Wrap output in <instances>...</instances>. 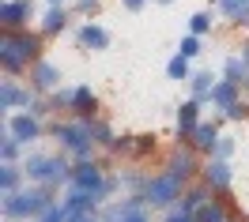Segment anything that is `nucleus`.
Segmentation results:
<instances>
[{
	"label": "nucleus",
	"mask_w": 249,
	"mask_h": 222,
	"mask_svg": "<svg viewBox=\"0 0 249 222\" xmlns=\"http://www.w3.org/2000/svg\"><path fill=\"white\" fill-rule=\"evenodd\" d=\"M42 31L46 34H57V31H64V8L61 4H53L46 16H42Z\"/></svg>",
	"instance_id": "obj_18"
},
{
	"label": "nucleus",
	"mask_w": 249,
	"mask_h": 222,
	"mask_svg": "<svg viewBox=\"0 0 249 222\" xmlns=\"http://www.w3.org/2000/svg\"><path fill=\"white\" fill-rule=\"evenodd\" d=\"M53 4H61V0H53Z\"/></svg>",
	"instance_id": "obj_37"
},
{
	"label": "nucleus",
	"mask_w": 249,
	"mask_h": 222,
	"mask_svg": "<svg viewBox=\"0 0 249 222\" xmlns=\"http://www.w3.org/2000/svg\"><path fill=\"white\" fill-rule=\"evenodd\" d=\"M189 31L193 34H208L212 31V12H196V16L189 19Z\"/></svg>",
	"instance_id": "obj_26"
},
{
	"label": "nucleus",
	"mask_w": 249,
	"mask_h": 222,
	"mask_svg": "<svg viewBox=\"0 0 249 222\" xmlns=\"http://www.w3.org/2000/svg\"><path fill=\"white\" fill-rule=\"evenodd\" d=\"M53 136H57V143H61V147L76 151V155H87V151H91V140H94V125H87V121H76V125H57V128H53Z\"/></svg>",
	"instance_id": "obj_5"
},
{
	"label": "nucleus",
	"mask_w": 249,
	"mask_h": 222,
	"mask_svg": "<svg viewBox=\"0 0 249 222\" xmlns=\"http://www.w3.org/2000/svg\"><path fill=\"white\" fill-rule=\"evenodd\" d=\"M212 91H215L212 72H196V76H193V98H208Z\"/></svg>",
	"instance_id": "obj_19"
},
{
	"label": "nucleus",
	"mask_w": 249,
	"mask_h": 222,
	"mask_svg": "<svg viewBox=\"0 0 249 222\" xmlns=\"http://www.w3.org/2000/svg\"><path fill=\"white\" fill-rule=\"evenodd\" d=\"M31 12H34L31 0H8L0 8V19H4V27H19L23 19H31Z\"/></svg>",
	"instance_id": "obj_10"
},
{
	"label": "nucleus",
	"mask_w": 249,
	"mask_h": 222,
	"mask_svg": "<svg viewBox=\"0 0 249 222\" xmlns=\"http://www.w3.org/2000/svg\"><path fill=\"white\" fill-rule=\"evenodd\" d=\"M178 192H181V177L166 170V174L143 181V204H151V207H174Z\"/></svg>",
	"instance_id": "obj_3"
},
{
	"label": "nucleus",
	"mask_w": 249,
	"mask_h": 222,
	"mask_svg": "<svg viewBox=\"0 0 249 222\" xmlns=\"http://www.w3.org/2000/svg\"><path fill=\"white\" fill-rule=\"evenodd\" d=\"M19 185V170H16V162H4V170H0V189H4V196H12Z\"/></svg>",
	"instance_id": "obj_22"
},
{
	"label": "nucleus",
	"mask_w": 249,
	"mask_h": 222,
	"mask_svg": "<svg viewBox=\"0 0 249 222\" xmlns=\"http://www.w3.org/2000/svg\"><path fill=\"white\" fill-rule=\"evenodd\" d=\"M212 102H215L223 113H231V117H246V106H238V87H234V83H215Z\"/></svg>",
	"instance_id": "obj_7"
},
{
	"label": "nucleus",
	"mask_w": 249,
	"mask_h": 222,
	"mask_svg": "<svg viewBox=\"0 0 249 222\" xmlns=\"http://www.w3.org/2000/svg\"><path fill=\"white\" fill-rule=\"evenodd\" d=\"M34 57H38V42H34V38H23V34H8V38H0V64H4L12 76L23 72Z\"/></svg>",
	"instance_id": "obj_2"
},
{
	"label": "nucleus",
	"mask_w": 249,
	"mask_h": 222,
	"mask_svg": "<svg viewBox=\"0 0 249 222\" xmlns=\"http://www.w3.org/2000/svg\"><path fill=\"white\" fill-rule=\"evenodd\" d=\"M204 177H208V185H212V189L227 192V189H231V181H234L231 162H227V159H212V162H208V170H204Z\"/></svg>",
	"instance_id": "obj_8"
},
{
	"label": "nucleus",
	"mask_w": 249,
	"mask_h": 222,
	"mask_svg": "<svg viewBox=\"0 0 249 222\" xmlns=\"http://www.w3.org/2000/svg\"><path fill=\"white\" fill-rule=\"evenodd\" d=\"M94 140H102V143H117V140H113V132H109L106 125H94Z\"/></svg>",
	"instance_id": "obj_31"
},
{
	"label": "nucleus",
	"mask_w": 249,
	"mask_h": 222,
	"mask_svg": "<svg viewBox=\"0 0 249 222\" xmlns=\"http://www.w3.org/2000/svg\"><path fill=\"white\" fill-rule=\"evenodd\" d=\"M68 181H72V189L91 192L94 200L102 204V189H106V177L98 174V166H94V162H79L76 170H72V177H68Z\"/></svg>",
	"instance_id": "obj_6"
},
{
	"label": "nucleus",
	"mask_w": 249,
	"mask_h": 222,
	"mask_svg": "<svg viewBox=\"0 0 249 222\" xmlns=\"http://www.w3.org/2000/svg\"><path fill=\"white\" fill-rule=\"evenodd\" d=\"M193 136H196V147H204V151H212V147L219 143L215 125H196V132H193Z\"/></svg>",
	"instance_id": "obj_21"
},
{
	"label": "nucleus",
	"mask_w": 249,
	"mask_h": 222,
	"mask_svg": "<svg viewBox=\"0 0 249 222\" xmlns=\"http://www.w3.org/2000/svg\"><path fill=\"white\" fill-rule=\"evenodd\" d=\"M46 207H53V196H49V189H16L8 200H4V219H12V222L38 219Z\"/></svg>",
	"instance_id": "obj_1"
},
{
	"label": "nucleus",
	"mask_w": 249,
	"mask_h": 222,
	"mask_svg": "<svg viewBox=\"0 0 249 222\" xmlns=\"http://www.w3.org/2000/svg\"><path fill=\"white\" fill-rule=\"evenodd\" d=\"M27 177H34V181H42V185H61L64 177H72V170L64 166V159H53V155H34V159H27Z\"/></svg>",
	"instance_id": "obj_4"
},
{
	"label": "nucleus",
	"mask_w": 249,
	"mask_h": 222,
	"mask_svg": "<svg viewBox=\"0 0 249 222\" xmlns=\"http://www.w3.org/2000/svg\"><path fill=\"white\" fill-rule=\"evenodd\" d=\"M72 110H79V113L94 110V91L91 87H76V91H72Z\"/></svg>",
	"instance_id": "obj_20"
},
{
	"label": "nucleus",
	"mask_w": 249,
	"mask_h": 222,
	"mask_svg": "<svg viewBox=\"0 0 249 222\" xmlns=\"http://www.w3.org/2000/svg\"><path fill=\"white\" fill-rule=\"evenodd\" d=\"M79 46H87V49H106L109 46V34L102 31V27H79Z\"/></svg>",
	"instance_id": "obj_14"
},
{
	"label": "nucleus",
	"mask_w": 249,
	"mask_h": 222,
	"mask_svg": "<svg viewBox=\"0 0 249 222\" xmlns=\"http://www.w3.org/2000/svg\"><path fill=\"white\" fill-rule=\"evenodd\" d=\"M8 132H12L19 143H27V140H34V136H38L42 128H38V117H34V113H19V117H12Z\"/></svg>",
	"instance_id": "obj_9"
},
{
	"label": "nucleus",
	"mask_w": 249,
	"mask_h": 222,
	"mask_svg": "<svg viewBox=\"0 0 249 222\" xmlns=\"http://www.w3.org/2000/svg\"><path fill=\"white\" fill-rule=\"evenodd\" d=\"M68 222H98V219H91V211H83V215H72Z\"/></svg>",
	"instance_id": "obj_35"
},
{
	"label": "nucleus",
	"mask_w": 249,
	"mask_h": 222,
	"mask_svg": "<svg viewBox=\"0 0 249 222\" xmlns=\"http://www.w3.org/2000/svg\"><path fill=\"white\" fill-rule=\"evenodd\" d=\"M166 222H196V207H189V204H174L170 211H166Z\"/></svg>",
	"instance_id": "obj_23"
},
{
	"label": "nucleus",
	"mask_w": 249,
	"mask_h": 222,
	"mask_svg": "<svg viewBox=\"0 0 249 222\" xmlns=\"http://www.w3.org/2000/svg\"><path fill=\"white\" fill-rule=\"evenodd\" d=\"M57 79H61V72H57L49 61H38V64L31 68V83H34V87H42V91H46V87H53Z\"/></svg>",
	"instance_id": "obj_13"
},
{
	"label": "nucleus",
	"mask_w": 249,
	"mask_h": 222,
	"mask_svg": "<svg viewBox=\"0 0 249 222\" xmlns=\"http://www.w3.org/2000/svg\"><path fill=\"white\" fill-rule=\"evenodd\" d=\"M27 91H23V87H19L16 79H4L0 83V106H8V110H16V106H23V102H27Z\"/></svg>",
	"instance_id": "obj_12"
},
{
	"label": "nucleus",
	"mask_w": 249,
	"mask_h": 222,
	"mask_svg": "<svg viewBox=\"0 0 249 222\" xmlns=\"http://www.w3.org/2000/svg\"><path fill=\"white\" fill-rule=\"evenodd\" d=\"M16 151H19V140L8 132V136H4V151H0V155H4V162H16Z\"/></svg>",
	"instance_id": "obj_28"
},
{
	"label": "nucleus",
	"mask_w": 249,
	"mask_h": 222,
	"mask_svg": "<svg viewBox=\"0 0 249 222\" xmlns=\"http://www.w3.org/2000/svg\"><path fill=\"white\" fill-rule=\"evenodd\" d=\"M170 174H178L181 181H185V177L193 174V155H174V162H170Z\"/></svg>",
	"instance_id": "obj_25"
},
{
	"label": "nucleus",
	"mask_w": 249,
	"mask_h": 222,
	"mask_svg": "<svg viewBox=\"0 0 249 222\" xmlns=\"http://www.w3.org/2000/svg\"><path fill=\"white\" fill-rule=\"evenodd\" d=\"M155 4H174V0H155Z\"/></svg>",
	"instance_id": "obj_36"
},
{
	"label": "nucleus",
	"mask_w": 249,
	"mask_h": 222,
	"mask_svg": "<svg viewBox=\"0 0 249 222\" xmlns=\"http://www.w3.org/2000/svg\"><path fill=\"white\" fill-rule=\"evenodd\" d=\"M143 4H147V0H124V8H128V12H140Z\"/></svg>",
	"instance_id": "obj_33"
},
{
	"label": "nucleus",
	"mask_w": 249,
	"mask_h": 222,
	"mask_svg": "<svg viewBox=\"0 0 249 222\" xmlns=\"http://www.w3.org/2000/svg\"><path fill=\"white\" fill-rule=\"evenodd\" d=\"M200 102H204V98H189L185 106L178 110V132H181V136L196 132V125H200V121H196V113H200Z\"/></svg>",
	"instance_id": "obj_11"
},
{
	"label": "nucleus",
	"mask_w": 249,
	"mask_h": 222,
	"mask_svg": "<svg viewBox=\"0 0 249 222\" xmlns=\"http://www.w3.org/2000/svg\"><path fill=\"white\" fill-rule=\"evenodd\" d=\"M234 155V140H219L215 143V159H231Z\"/></svg>",
	"instance_id": "obj_30"
},
{
	"label": "nucleus",
	"mask_w": 249,
	"mask_h": 222,
	"mask_svg": "<svg viewBox=\"0 0 249 222\" xmlns=\"http://www.w3.org/2000/svg\"><path fill=\"white\" fill-rule=\"evenodd\" d=\"M227 79L231 83H249V53L246 57H227Z\"/></svg>",
	"instance_id": "obj_15"
},
{
	"label": "nucleus",
	"mask_w": 249,
	"mask_h": 222,
	"mask_svg": "<svg viewBox=\"0 0 249 222\" xmlns=\"http://www.w3.org/2000/svg\"><path fill=\"white\" fill-rule=\"evenodd\" d=\"M219 8L234 23H249V0H219Z\"/></svg>",
	"instance_id": "obj_16"
},
{
	"label": "nucleus",
	"mask_w": 249,
	"mask_h": 222,
	"mask_svg": "<svg viewBox=\"0 0 249 222\" xmlns=\"http://www.w3.org/2000/svg\"><path fill=\"white\" fill-rule=\"evenodd\" d=\"M196 53H200V34H193V38L181 42V57H196Z\"/></svg>",
	"instance_id": "obj_29"
},
{
	"label": "nucleus",
	"mask_w": 249,
	"mask_h": 222,
	"mask_svg": "<svg viewBox=\"0 0 249 222\" xmlns=\"http://www.w3.org/2000/svg\"><path fill=\"white\" fill-rule=\"evenodd\" d=\"M121 222H147V215H143V211H132V215H128V219H121Z\"/></svg>",
	"instance_id": "obj_34"
},
{
	"label": "nucleus",
	"mask_w": 249,
	"mask_h": 222,
	"mask_svg": "<svg viewBox=\"0 0 249 222\" xmlns=\"http://www.w3.org/2000/svg\"><path fill=\"white\" fill-rule=\"evenodd\" d=\"M79 4V12H94V8H98V0H76Z\"/></svg>",
	"instance_id": "obj_32"
},
{
	"label": "nucleus",
	"mask_w": 249,
	"mask_h": 222,
	"mask_svg": "<svg viewBox=\"0 0 249 222\" xmlns=\"http://www.w3.org/2000/svg\"><path fill=\"white\" fill-rule=\"evenodd\" d=\"M72 219V215H68V207H46V211H42V215H38V222H68Z\"/></svg>",
	"instance_id": "obj_27"
},
{
	"label": "nucleus",
	"mask_w": 249,
	"mask_h": 222,
	"mask_svg": "<svg viewBox=\"0 0 249 222\" xmlns=\"http://www.w3.org/2000/svg\"><path fill=\"white\" fill-rule=\"evenodd\" d=\"M196 222H227V211H223V204H215V200H204V204L196 207Z\"/></svg>",
	"instance_id": "obj_17"
},
{
	"label": "nucleus",
	"mask_w": 249,
	"mask_h": 222,
	"mask_svg": "<svg viewBox=\"0 0 249 222\" xmlns=\"http://www.w3.org/2000/svg\"><path fill=\"white\" fill-rule=\"evenodd\" d=\"M166 76H170V79H185V76H189V57H181V53H178V57L166 64Z\"/></svg>",
	"instance_id": "obj_24"
}]
</instances>
